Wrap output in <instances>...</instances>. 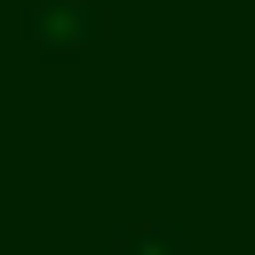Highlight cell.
Returning <instances> with one entry per match:
<instances>
[{
    "label": "cell",
    "mask_w": 255,
    "mask_h": 255,
    "mask_svg": "<svg viewBox=\"0 0 255 255\" xmlns=\"http://www.w3.org/2000/svg\"><path fill=\"white\" fill-rule=\"evenodd\" d=\"M96 40V8L88 0H48L40 16H32V48L40 56H80Z\"/></svg>",
    "instance_id": "cell-1"
},
{
    "label": "cell",
    "mask_w": 255,
    "mask_h": 255,
    "mask_svg": "<svg viewBox=\"0 0 255 255\" xmlns=\"http://www.w3.org/2000/svg\"><path fill=\"white\" fill-rule=\"evenodd\" d=\"M112 247H120V255H183V231H175V223H120Z\"/></svg>",
    "instance_id": "cell-2"
}]
</instances>
